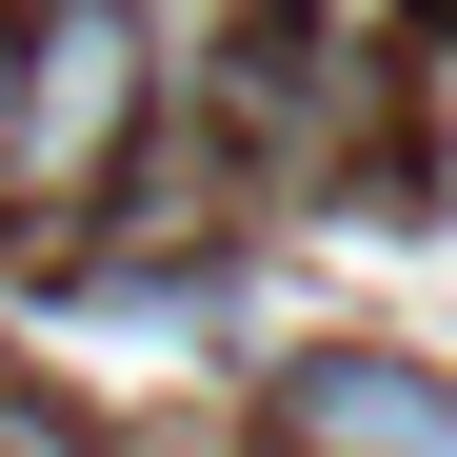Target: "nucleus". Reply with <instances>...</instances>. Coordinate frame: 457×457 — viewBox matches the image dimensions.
I'll list each match as a JSON object with an SVG mask.
<instances>
[{
    "mask_svg": "<svg viewBox=\"0 0 457 457\" xmlns=\"http://www.w3.org/2000/svg\"><path fill=\"white\" fill-rule=\"evenodd\" d=\"M278 437L298 457H457V378L437 358H298L278 378Z\"/></svg>",
    "mask_w": 457,
    "mask_h": 457,
    "instance_id": "f03ea898",
    "label": "nucleus"
},
{
    "mask_svg": "<svg viewBox=\"0 0 457 457\" xmlns=\"http://www.w3.org/2000/svg\"><path fill=\"white\" fill-rule=\"evenodd\" d=\"M139 100H160V60H139L120 0H40V21H0V179L21 199H100Z\"/></svg>",
    "mask_w": 457,
    "mask_h": 457,
    "instance_id": "f257e3e1",
    "label": "nucleus"
}]
</instances>
